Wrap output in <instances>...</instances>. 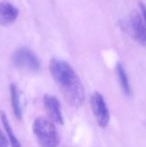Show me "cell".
Returning <instances> with one entry per match:
<instances>
[{
  "instance_id": "6da1fadb",
  "label": "cell",
  "mask_w": 146,
  "mask_h": 147,
  "mask_svg": "<svg viewBox=\"0 0 146 147\" xmlns=\"http://www.w3.org/2000/svg\"><path fill=\"white\" fill-rule=\"evenodd\" d=\"M49 70L68 104L75 108L81 106L84 103L85 92L83 84L73 68L64 60L55 58L50 61Z\"/></svg>"
},
{
  "instance_id": "30bf717a",
  "label": "cell",
  "mask_w": 146,
  "mask_h": 147,
  "mask_svg": "<svg viewBox=\"0 0 146 147\" xmlns=\"http://www.w3.org/2000/svg\"><path fill=\"white\" fill-rule=\"evenodd\" d=\"M0 119H1V122L3 124V127L5 129L6 133H7L8 139H9V142L11 144V147H21V143L18 140V138L14 135L13 130H12L11 124L9 123L7 119V116L4 112H0Z\"/></svg>"
},
{
  "instance_id": "5b68a950",
  "label": "cell",
  "mask_w": 146,
  "mask_h": 147,
  "mask_svg": "<svg viewBox=\"0 0 146 147\" xmlns=\"http://www.w3.org/2000/svg\"><path fill=\"white\" fill-rule=\"evenodd\" d=\"M91 108L98 125L106 128L110 121V113L103 96L99 92H94L91 96Z\"/></svg>"
},
{
  "instance_id": "7c38bea8",
  "label": "cell",
  "mask_w": 146,
  "mask_h": 147,
  "mask_svg": "<svg viewBox=\"0 0 146 147\" xmlns=\"http://www.w3.org/2000/svg\"><path fill=\"white\" fill-rule=\"evenodd\" d=\"M139 6H140V12H141V16H142V19L144 20V22L146 24V5L143 4L142 2H140Z\"/></svg>"
},
{
  "instance_id": "52a82bcc",
  "label": "cell",
  "mask_w": 146,
  "mask_h": 147,
  "mask_svg": "<svg viewBox=\"0 0 146 147\" xmlns=\"http://www.w3.org/2000/svg\"><path fill=\"white\" fill-rule=\"evenodd\" d=\"M19 11L12 3L7 1L0 2V24L9 25L13 23L18 17Z\"/></svg>"
},
{
  "instance_id": "277c9868",
  "label": "cell",
  "mask_w": 146,
  "mask_h": 147,
  "mask_svg": "<svg viewBox=\"0 0 146 147\" xmlns=\"http://www.w3.org/2000/svg\"><path fill=\"white\" fill-rule=\"evenodd\" d=\"M12 63L18 69L37 71L40 68V61L32 50L27 47H20L12 55Z\"/></svg>"
},
{
  "instance_id": "9c48e42d",
  "label": "cell",
  "mask_w": 146,
  "mask_h": 147,
  "mask_svg": "<svg viewBox=\"0 0 146 147\" xmlns=\"http://www.w3.org/2000/svg\"><path fill=\"white\" fill-rule=\"evenodd\" d=\"M10 99H11V105L13 109V113L18 120L22 119V107L20 103L19 92L15 84L10 85Z\"/></svg>"
},
{
  "instance_id": "ba28073f",
  "label": "cell",
  "mask_w": 146,
  "mask_h": 147,
  "mask_svg": "<svg viewBox=\"0 0 146 147\" xmlns=\"http://www.w3.org/2000/svg\"><path fill=\"white\" fill-rule=\"evenodd\" d=\"M116 72H117V77H118V81L120 84V87L122 89V91L124 92L125 95L130 96L132 93V89H131L130 81H129L128 75H127L126 71H125L124 67L122 64H117L116 67Z\"/></svg>"
},
{
  "instance_id": "8992f818",
  "label": "cell",
  "mask_w": 146,
  "mask_h": 147,
  "mask_svg": "<svg viewBox=\"0 0 146 147\" xmlns=\"http://www.w3.org/2000/svg\"><path fill=\"white\" fill-rule=\"evenodd\" d=\"M44 108L50 121L58 124H63V115L61 112V106L59 100L55 96L50 94H45L43 98Z\"/></svg>"
},
{
  "instance_id": "3957f363",
  "label": "cell",
  "mask_w": 146,
  "mask_h": 147,
  "mask_svg": "<svg viewBox=\"0 0 146 147\" xmlns=\"http://www.w3.org/2000/svg\"><path fill=\"white\" fill-rule=\"evenodd\" d=\"M122 27L137 43L146 47V24L139 12H131L122 22Z\"/></svg>"
},
{
  "instance_id": "8fae6325",
  "label": "cell",
  "mask_w": 146,
  "mask_h": 147,
  "mask_svg": "<svg viewBox=\"0 0 146 147\" xmlns=\"http://www.w3.org/2000/svg\"><path fill=\"white\" fill-rule=\"evenodd\" d=\"M8 146H9V141H8V139L5 137V135L0 130V147H8Z\"/></svg>"
},
{
  "instance_id": "7a4b0ae2",
  "label": "cell",
  "mask_w": 146,
  "mask_h": 147,
  "mask_svg": "<svg viewBox=\"0 0 146 147\" xmlns=\"http://www.w3.org/2000/svg\"><path fill=\"white\" fill-rule=\"evenodd\" d=\"M33 133L40 147H56L59 138L52 121L39 117L33 123Z\"/></svg>"
}]
</instances>
